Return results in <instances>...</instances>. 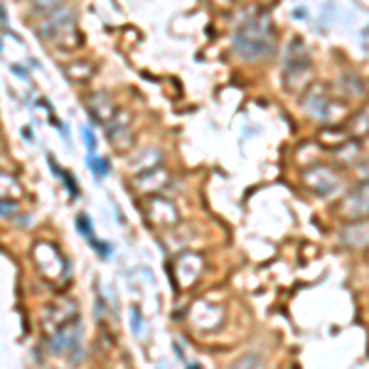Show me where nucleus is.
Masks as SVG:
<instances>
[{"label": "nucleus", "mask_w": 369, "mask_h": 369, "mask_svg": "<svg viewBox=\"0 0 369 369\" xmlns=\"http://www.w3.org/2000/svg\"><path fill=\"white\" fill-rule=\"evenodd\" d=\"M234 50L246 62H256L269 55L273 50V28H271L269 17L264 15L246 22L234 37Z\"/></svg>", "instance_id": "1"}, {"label": "nucleus", "mask_w": 369, "mask_h": 369, "mask_svg": "<svg viewBox=\"0 0 369 369\" xmlns=\"http://www.w3.org/2000/svg\"><path fill=\"white\" fill-rule=\"evenodd\" d=\"M79 342H82V323L74 318L72 323H64V325L52 335L50 345L55 354H64V352H69V350L79 348Z\"/></svg>", "instance_id": "2"}, {"label": "nucleus", "mask_w": 369, "mask_h": 369, "mask_svg": "<svg viewBox=\"0 0 369 369\" xmlns=\"http://www.w3.org/2000/svg\"><path fill=\"white\" fill-rule=\"evenodd\" d=\"M303 180L313 192L318 195H332L337 190V175L330 170V168H310V170L303 172Z\"/></svg>", "instance_id": "3"}, {"label": "nucleus", "mask_w": 369, "mask_h": 369, "mask_svg": "<svg viewBox=\"0 0 369 369\" xmlns=\"http://www.w3.org/2000/svg\"><path fill=\"white\" fill-rule=\"evenodd\" d=\"M72 28H74V12L60 8V10H55L52 15L44 17V25L39 28V37L55 39V37H60V35H64L66 30H72Z\"/></svg>", "instance_id": "4"}, {"label": "nucleus", "mask_w": 369, "mask_h": 369, "mask_svg": "<svg viewBox=\"0 0 369 369\" xmlns=\"http://www.w3.org/2000/svg\"><path fill=\"white\" fill-rule=\"evenodd\" d=\"M303 106L308 114H313V116H325V109H327V96H325V89L323 87H313L305 94L303 99Z\"/></svg>", "instance_id": "5"}, {"label": "nucleus", "mask_w": 369, "mask_h": 369, "mask_svg": "<svg viewBox=\"0 0 369 369\" xmlns=\"http://www.w3.org/2000/svg\"><path fill=\"white\" fill-rule=\"evenodd\" d=\"M168 180V172L163 168H150V170H143V177H138V188L150 192V190H163V182Z\"/></svg>", "instance_id": "6"}, {"label": "nucleus", "mask_w": 369, "mask_h": 369, "mask_svg": "<svg viewBox=\"0 0 369 369\" xmlns=\"http://www.w3.org/2000/svg\"><path fill=\"white\" fill-rule=\"evenodd\" d=\"M62 8V0H33V12L35 15H52L55 10Z\"/></svg>", "instance_id": "7"}, {"label": "nucleus", "mask_w": 369, "mask_h": 369, "mask_svg": "<svg viewBox=\"0 0 369 369\" xmlns=\"http://www.w3.org/2000/svg\"><path fill=\"white\" fill-rule=\"evenodd\" d=\"M87 163H89V168L94 170L96 177H106V175H109V160H96L94 155H89Z\"/></svg>", "instance_id": "8"}, {"label": "nucleus", "mask_w": 369, "mask_h": 369, "mask_svg": "<svg viewBox=\"0 0 369 369\" xmlns=\"http://www.w3.org/2000/svg\"><path fill=\"white\" fill-rule=\"evenodd\" d=\"M77 224H79V232H82V237H87L89 242H94V226H91V219H89V215H79L77 217Z\"/></svg>", "instance_id": "9"}, {"label": "nucleus", "mask_w": 369, "mask_h": 369, "mask_svg": "<svg viewBox=\"0 0 369 369\" xmlns=\"http://www.w3.org/2000/svg\"><path fill=\"white\" fill-rule=\"evenodd\" d=\"M84 141H87L89 155H94V150H96V138H94V133H91V128H84Z\"/></svg>", "instance_id": "10"}, {"label": "nucleus", "mask_w": 369, "mask_h": 369, "mask_svg": "<svg viewBox=\"0 0 369 369\" xmlns=\"http://www.w3.org/2000/svg\"><path fill=\"white\" fill-rule=\"evenodd\" d=\"M91 244L96 246V253H99L101 259H109V256H111V244H101V242H96V239Z\"/></svg>", "instance_id": "11"}, {"label": "nucleus", "mask_w": 369, "mask_h": 369, "mask_svg": "<svg viewBox=\"0 0 369 369\" xmlns=\"http://www.w3.org/2000/svg\"><path fill=\"white\" fill-rule=\"evenodd\" d=\"M131 323H133V330L141 332V313H138V308L131 310Z\"/></svg>", "instance_id": "12"}, {"label": "nucleus", "mask_w": 369, "mask_h": 369, "mask_svg": "<svg viewBox=\"0 0 369 369\" xmlns=\"http://www.w3.org/2000/svg\"><path fill=\"white\" fill-rule=\"evenodd\" d=\"M12 212V204H6V202H0V217H6Z\"/></svg>", "instance_id": "13"}]
</instances>
